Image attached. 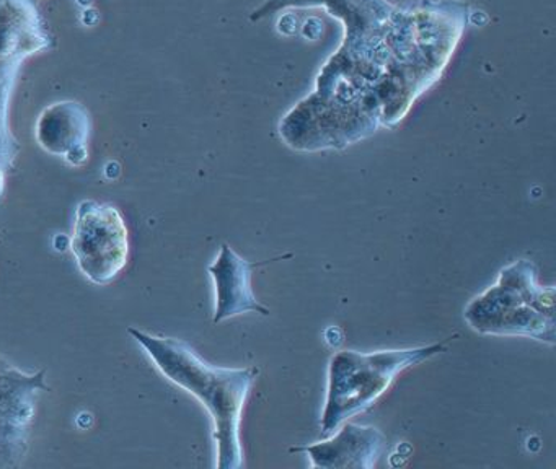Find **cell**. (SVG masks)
Returning <instances> with one entry per match:
<instances>
[{
    "label": "cell",
    "mask_w": 556,
    "mask_h": 469,
    "mask_svg": "<svg viewBox=\"0 0 556 469\" xmlns=\"http://www.w3.org/2000/svg\"><path fill=\"white\" fill-rule=\"evenodd\" d=\"M268 263H249L240 257L229 244L220 246L216 261L210 266V274L216 289L214 322L226 321L243 313H260L268 316L269 309L256 300L252 289L253 269Z\"/></svg>",
    "instance_id": "obj_7"
},
{
    "label": "cell",
    "mask_w": 556,
    "mask_h": 469,
    "mask_svg": "<svg viewBox=\"0 0 556 469\" xmlns=\"http://www.w3.org/2000/svg\"><path fill=\"white\" fill-rule=\"evenodd\" d=\"M444 348V344H431L370 354L356 351L334 354L328 365L321 433L328 436L350 417L369 409L403 370L441 354Z\"/></svg>",
    "instance_id": "obj_3"
},
{
    "label": "cell",
    "mask_w": 556,
    "mask_h": 469,
    "mask_svg": "<svg viewBox=\"0 0 556 469\" xmlns=\"http://www.w3.org/2000/svg\"><path fill=\"white\" fill-rule=\"evenodd\" d=\"M71 250L80 270L99 286L112 282L128 263L125 218L110 204L86 201L79 205Z\"/></svg>",
    "instance_id": "obj_4"
},
{
    "label": "cell",
    "mask_w": 556,
    "mask_h": 469,
    "mask_svg": "<svg viewBox=\"0 0 556 469\" xmlns=\"http://www.w3.org/2000/svg\"><path fill=\"white\" fill-rule=\"evenodd\" d=\"M473 331L486 335H522L555 344V287L540 286L532 261L503 267L494 286L475 296L464 312Z\"/></svg>",
    "instance_id": "obj_2"
},
{
    "label": "cell",
    "mask_w": 556,
    "mask_h": 469,
    "mask_svg": "<svg viewBox=\"0 0 556 469\" xmlns=\"http://www.w3.org/2000/svg\"><path fill=\"white\" fill-rule=\"evenodd\" d=\"M43 386V373L27 377L0 360V456H22L28 423L34 416V393Z\"/></svg>",
    "instance_id": "obj_6"
},
{
    "label": "cell",
    "mask_w": 556,
    "mask_h": 469,
    "mask_svg": "<svg viewBox=\"0 0 556 469\" xmlns=\"http://www.w3.org/2000/svg\"><path fill=\"white\" fill-rule=\"evenodd\" d=\"M129 334L172 383L197 396L210 410L217 446V468H242L240 419L258 368L213 367L180 339L157 338L132 328H129Z\"/></svg>",
    "instance_id": "obj_1"
},
{
    "label": "cell",
    "mask_w": 556,
    "mask_h": 469,
    "mask_svg": "<svg viewBox=\"0 0 556 469\" xmlns=\"http://www.w3.org/2000/svg\"><path fill=\"white\" fill-rule=\"evenodd\" d=\"M386 445V435L376 427L346 420L331 439L294 452L307 453L314 468L369 469L376 466Z\"/></svg>",
    "instance_id": "obj_5"
}]
</instances>
